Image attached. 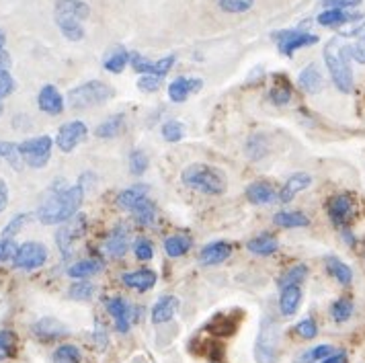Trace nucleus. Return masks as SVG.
<instances>
[{"instance_id":"1","label":"nucleus","mask_w":365,"mask_h":363,"mask_svg":"<svg viewBox=\"0 0 365 363\" xmlns=\"http://www.w3.org/2000/svg\"><path fill=\"white\" fill-rule=\"evenodd\" d=\"M84 191L81 185L74 187H62V185H53L51 195L35 212V218L43 224V226H58V224H66L68 220H72L78 214L81 205H83Z\"/></svg>"},{"instance_id":"2","label":"nucleus","mask_w":365,"mask_h":363,"mask_svg":"<svg viewBox=\"0 0 365 363\" xmlns=\"http://www.w3.org/2000/svg\"><path fill=\"white\" fill-rule=\"evenodd\" d=\"M181 181L189 189L200 191L203 195H222L228 187L226 175L210 165H189L181 173Z\"/></svg>"},{"instance_id":"3","label":"nucleus","mask_w":365,"mask_h":363,"mask_svg":"<svg viewBox=\"0 0 365 363\" xmlns=\"http://www.w3.org/2000/svg\"><path fill=\"white\" fill-rule=\"evenodd\" d=\"M349 58H351L349 46L341 44L339 37H334L327 44L324 62H327V68L331 72L332 83L341 93H351L353 91V70H351V64H349Z\"/></svg>"},{"instance_id":"4","label":"nucleus","mask_w":365,"mask_h":363,"mask_svg":"<svg viewBox=\"0 0 365 363\" xmlns=\"http://www.w3.org/2000/svg\"><path fill=\"white\" fill-rule=\"evenodd\" d=\"M115 91L113 86L103 81H88V83L78 84L76 88L68 91V107L70 109H91V107H97L103 105L107 101L113 99Z\"/></svg>"},{"instance_id":"5","label":"nucleus","mask_w":365,"mask_h":363,"mask_svg":"<svg viewBox=\"0 0 365 363\" xmlns=\"http://www.w3.org/2000/svg\"><path fill=\"white\" fill-rule=\"evenodd\" d=\"M51 148H53V140L50 136H35V138H27L19 144V154L27 166L43 168L50 163Z\"/></svg>"},{"instance_id":"6","label":"nucleus","mask_w":365,"mask_h":363,"mask_svg":"<svg viewBox=\"0 0 365 363\" xmlns=\"http://www.w3.org/2000/svg\"><path fill=\"white\" fill-rule=\"evenodd\" d=\"M277 343H279V330L273 320H265L261 332L255 343V359L259 363L277 362Z\"/></svg>"},{"instance_id":"7","label":"nucleus","mask_w":365,"mask_h":363,"mask_svg":"<svg viewBox=\"0 0 365 363\" xmlns=\"http://www.w3.org/2000/svg\"><path fill=\"white\" fill-rule=\"evenodd\" d=\"M86 230V218L83 214H76L72 220H68L66 224L56 232V245L62 255V259H70L74 252V242L78 238H83Z\"/></svg>"},{"instance_id":"8","label":"nucleus","mask_w":365,"mask_h":363,"mask_svg":"<svg viewBox=\"0 0 365 363\" xmlns=\"http://www.w3.org/2000/svg\"><path fill=\"white\" fill-rule=\"evenodd\" d=\"M46 261H48V248L46 245L35 242V240L19 245L17 252L13 257L15 269H21V271H35V269L43 267Z\"/></svg>"},{"instance_id":"9","label":"nucleus","mask_w":365,"mask_h":363,"mask_svg":"<svg viewBox=\"0 0 365 363\" xmlns=\"http://www.w3.org/2000/svg\"><path fill=\"white\" fill-rule=\"evenodd\" d=\"M86 133H88V128L84 121H68L64 123L60 130H58V136H56V146L62 150V152H72L76 146H81L84 140H86Z\"/></svg>"},{"instance_id":"10","label":"nucleus","mask_w":365,"mask_h":363,"mask_svg":"<svg viewBox=\"0 0 365 363\" xmlns=\"http://www.w3.org/2000/svg\"><path fill=\"white\" fill-rule=\"evenodd\" d=\"M275 41L283 56H294V51L318 44V35L306 31H279L275 34Z\"/></svg>"},{"instance_id":"11","label":"nucleus","mask_w":365,"mask_h":363,"mask_svg":"<svg viewBox=\"0 0 365 363\" xmlns=\"http://www.w3.org/2000/svg\"><path fill=\"white\" fill-rule=\"evenodd\" d=\"M327 210H329V218L332 220V224L336 226V228H347L349 222L355 218V201L351 195H334V198L329 201V205H327Z\"/></svg>"},{"instance_id":"12","label":"nucleus","mask_w":365,"mask_h":363,"mask_svg":"<svg viewBox=\"0 0 365 363\" xmlns=\"http://www.w3.org/2000/svg\"><path fill=\"white\" fill-rule=\"evenodd\" d=\"M105 306H107V312L113 316V320H115V327L119 332H128V330L132 329V322H133V312H135V308L130 306L123 297H109L107 302H105Z\"/></svg>"},{"instance_id":"13","label":"nucleus","mask_w":365,"mask_h":363,"mask_svg":"<svg viewBox=\"0 0 365 363\" xmlns=\"http://www.w3.org/2000/svg\"><path fill=\"white\" fill-rule=\"evenodd\" d=\"M37 107L46 116H60L66 107V101L53 84H43L39 95H37Z\"/></svg>"},{"instance_id":"14","label":"nucleus","mask_w":365,"mask_h":363,"mask_svg":"<svg viewBox=\"0 0 365 363\" xmlns=\"http://www.w3.org/2000/svg\"><path fill=\"white\" fill-rule=\"evenodd\" d=\"M31 330H34V334L39 341H46V343L58 341V339L66 337L68 332H70L64 322H60L58 318H51V316L39 318L34 327H31Z\"/></svg>"},{"instance_id":"15","label":"nucleus","mask_w":365,"mask_h":363,"mask_svg":"<svg viewBox=\"0 0 365 363\" xmlns=\"http://www.w3.org/2000/svg\"><path fill=\"white\" fill-rule=\"evenodd\" d=\"M150 199V187L148 185H144V183H135L132 187H128V189H123L119 195H117V203L123 208V210H128V212H135L140 205H144L146 201Z\"/></svg>"},{"instance_id":"16","label":"nucleus","mask_w":365,"mask_h":363,"mask_svg":"<svg viewBox=\"0 0 365 363\" xmlns=\"http://www.w3.org/2000/svg\"><path fill=\"white\" fill-rule=\"evenodd\" d=\"M53 17H68L76 21H86L91 17V6L84 0H56Z\"/></svg>"},{"instance_id":"17","label":"nucleus","mask_w":365,"mask_h":363,"mask_svg":"<svg viewBox=\"0 0 365 363\" xmlns=\"http://www.w3.org/2000/svg\"><path fill=\"white\" fill-rule=\"evenodd\" d=\"M312 185V177L308 175V173H296V175H292L285 185L282 187V191L277 193V201H282V203H289L292 199L296 198L298 193H302L304 189H308Z\"/></svg>"},{"instance_id":"18","label":"nucleus","mask_w":365,"mask_h":363,"mask_svg":"<svg viewBox=\"0 0 365 363\" xmlns=\"http://www.w3.org/2000/svg\"><path fill=\"white\" fill-rule=\"evenodd\" d=\"M230 255H232V247H230L228 242H224V240H220V242H212V245H207V247L201 248L200 263L205 265V267H214V265H220V263H224V261H228V259H230Z\"/></svg>"},{"instance_id":"19","label":"nucleus","mask_w":365,"mask_h":363,"mask_svg":"<svg viewBox=\"0 0 365 363\" xmlns=\"http://www.w3.org/2000/svg\"><path fill=\"white\" fill-rule=\"evenodd\" d=\"M201 81L200 78H187V76H179V78H175L173 83L168 84V97L173 103H182V101H187L189 95H193V93H197L201 88Z\"/></svg>"},{"instance_id":"20","label":"nucleus","mask_w":365,"mask_h":363,"mask_svg":"<svg viewBox=\"0 0 365 363\" xmlns=\"http://www.w3.org/2000/svg\"><path fill=\"white\" fill-rule=\"evenodd\" d=\"M121 281L135 292H148L156 285V273L152 269H138L121 275Z\"/></svg>"},{"instance_id":"21","label":"nucleus","mask_w":365,"mask_h":363,"mask_svg":"<svg viewBox=\"0 0 365 363\" xmlns=\"http://www.w3.org/2000/svg\"><path fill=\"white\" fill-rule=\"evenodd\" d=\"M247 199L255 205H269L277 201V191L267 181H255L247 187Z\"/></svg>"},{"instance_id":"22","label":"nucleus","mask_w":365,"mask_h":363,"mask_svg":"<svg viewBox=\"0 0 365 363\" xmlns=\"http://www.w3.org/2000/svg\"><path fill=\"white\" fill-rule=\"evenodd\" d=\"M177 308H179V300L175 296L160 297V300L152 306L150 318H152L154 324H165V322H168V320L175 316Z\"/></svg>"},{"instance_id":"23","label":"nucleus","mask_w":365,"mask_h":363,"mask_svg":"<svg viewBox=\"0 0 365 363\" xmlns=\"http://www.w3.org/2000/svg\"><path fill=\"white\" fill-rule=\"evenodd\" d=\"M105 252L111 259H119V257H123L128 252V230H125V226H119L107 236Z\"/></svg>"},{"instance_id":"24","label":"nucleus","mask_w":365,"mask_h":363,"mask_svg":"<svg viewBox=\"0 0 365 363\" xmlns=\"http://www.w3.org/2000/svg\"><path fill=\"white\" fill-rule=\"evenodd\" d=\"M302 306V287L299 285H289L283 287L279 296V312L283 316H294Z\"/></svg>"},{"instance_id":"25","label":"nucleus","mask_w":365,"mask_h":363,"mask_svg":"<svg viewBox=\"0 0 365 363\" xmlns=\"http://www.w3.org/2000/svg\"><path fill=\"white\" fill-rule=\"evenodd\" d=\"M298 83L306 93L318 95V93L322 91V86H324V78H322V74H320V70L316 68V64H310V66H306L299 72Z\"/></svg>"},{"instance_id":"26","label":"nucleus","mask_w":365,"mask_h":363,"mask_svg":"<svg viewBox=\"0 0 365 363\" xmlns=\"http://www.w3.org/2000/svg\"><path fill=\"white\" fill-rule=\"evenodd\" d=\"M99 271H103V263L101 261H97V259H84V261L70 265L66 273L68 277H72V280H88V277L97 275Z\"/></svg>"},{"instance_id":"27","label":"nucleus","mask_w":365,"mask_h":363,"mask_svg":"<svg viewBox=\"0 0 365 363\" xmlns=\"http://www.w3.org/2000/svg\"><path fill=\"white\" fill-rule=\"evenodd\" d=\"M247 248H249L252 255H257V257H269V255L277 252L279 242H277V238L271 236V234H261V236L250 238Z\"/></svg>"},{"instance_id":"28","label":"nucleus","mask_w":365,"mask_h":363,"mask_svg":"<svg viewBox=\"0 0 365 363\" xmlns=\"http://www.w3.org/2000/svg\"><path fill=\"white\" fill-rule=\"evenodd\" d=\"M361 17L351 15L349 11H341V9H327L324 13L318 15V25L322 27H339V25H347L353 21H359Z\"/></svg>"},{"instance_id":"29","label":"nucleus","mask_w":365,"mask_h":363,"mask_svg":"<svg viewBox=\"0 0 365 363\" xmlns=\"http://www.w3.org/2000/svg\"><path fill=\"white\" fill-rule=\"evenodd\" d=\"M130 64V51L125 50L123 46H117L113 50L109 51L103 60V66L107 72H113V74H119L123 72L125 66Z\"/></svg>"},{"instance_id":"30","label":"nucleus","mask_w":365,"mask_h":363,"mask_svg":"<svg viewBox=\"0 0 365 363\" xmlns=\"http://www.w3.org/2000/svg\"><path fill=\"white\" fill-rule=\"evenodd\" d=\"M324 263H327V271L331 273V277H334L341 285H349V283L353 281V271H351V267H349L347 263H343L339 257H327Z\"/></svg>"},{"instance_id":"31","label":"nucleus","mask_w":365,"mask_h":363,"mask_svg":"<svg viewBox=\"0 0 365 363\" xmlns=\"http://www.w3.org/2000/svg\"><path fill=\"white\" fill-rule=\"evenodd\" d=\"M273 222H275V226H279V228H287V230L310 226L308 215L302 214V212H279V214H275Z\"/></svg>"},{"instance_id":"32","label":"nucleus","mask_w":365,"mask_h":363,"mask_svg":"<svg viewBox=\"0 0 365 363\" xmlns=\"http://www.w3.org/2000/svg\"><path fill=\"white\" fill-rule=\"evenodd\" d=\"M56 25L62 31V35L66 37L68 41H81L84 39V27L81 21L68 17H56Z\"/></svg>"},{"instance_id":"33","label":"nucleus","mask_w":365,"mask_h":363,"mask_svg":"<svg viewBox=\"0 0 365 363\" xmlns=\"http://www.w3.org/2000/svg\"><path fill=\"white\" fill-rule=\"evenodd\" d=\"M191 238L189 236H182V234H175V236H168L165 240V252L168 257L177 259V257H182L189 252L191 248Z\"/></svg>"},{"instance_id":"34","label":"nucleus","mask_w":365,"mask_h":363,"mask_svg":"<svg viewBox=\"0 0 365 363\" xmlns=\"http://www.w3.org/2000/svg\"><path fill=\"white\" fill-rule=\"evenodd\" d=\"M123 121H125V116H123V113L111 116L109 119H105V121H103L101 126H97V130H95V136H97V138H103V140L115 138L117 133L121 132V128H123Z\"/></svg>"},{"instance_id":"35","label":"nucleus","mask_w":365,"mask_h":363,"mask_svg":"<svg viewBox=\"0 0 365 363\" xmlns=\"http://www.w3.org/2000/svg\"><path fill=\"white\" fill-rule=\"evenodd\" d=\"M353 312H355V306H353V302L349 297H339V300L332 302L331 316L334 322H339V324L347 322L349 318L353 316Z\"/></svg>"},{"instance_id":"36","label":"nucleus","mask_w":365,"mask_h":363,"mask_svg":"<svg viewBox=\"0 0 365 363\" xmlns=\"http://www.w3.org/2000/svg\"><path fill=\"white\" fill-rule=\"evenodd\" d=\"M51 362L53 363H81L83 362V353L76 345H60L56 347V351L51 353Z\"/></svg>"},{"instance_id":"37","label":"nucleus","mask_w":365,"mask_h":363,"mask_svg":"<svg viewBox=\"0 0 365 363\" xmlns=\"http://www.w3.org/2000/svg\"><path fill=\"white\" fill-rule=\"evenodd\" d=\"M332 353H334V347L322 343V345L310 347L308 351H304L296 359V363H320L322 359H327L329 355H332Z\"/></svg>"},{"instance_id":"38","label":"nucleus","mask_w":365,"mask_h":363,"mask_svg":"<svg viewBox=\"0 0 365 363\" xmlns=\"http://www.w3.org/2000/svg\"><path fill=\"white\" fill-rule=\"evenodd\" d=\"M17 353V337L9 329L0 330V362L11 359Z\"/></svg>"},{"instance_id":"39","label":"nucleus","mask_w":365,"mask_h":363,"mask_svg":"<svg viewBox=\"0 0 365 363\" xmlns=\"http://www.w3.org/2000/svg\"><path fill=\"white\" fill-rule=\"evenodd\" d=\"M93 296H95V285H93L91 281L78 280L68 287V297H70V300L84 302V300H91Z\"/></svg>"},{"instance_id":"40","label":"nucleus","mask_w":365,"mask_h":363,"mask_svg":"<svg viewBox=\"0 0 365 363\" xmlns=\"http://www.w3.org/2000/svg\"><path fill=\"white\" fill-rule=\"evenodd\" d=\"M308 277V267L306 265H294L289 271H285L279 280V287H289V285H299L302 281Z\"/></svg>"},{"instance_id":"41","label":"nucleus","mask_w":365,"mask_h":363,"mask_svg":"<svg viewBox=\"0 0 365 363\" xmlns=\"http://www.w3.org/2000/svg\"><path fill=\"white\" fill-rule=\"evenodd\" d=\"M0 158H4L15 170L23 166V158L19 154V144H15V142H2L0 140Z\"/></svg>"},{"instance_id":"42","label":"nucleus","mask_w":365,"mask_h":363,"mask_svg":"<svg viewBox=\"0 0 365 363\" xmlns=\"http://www.w3.org/2000/svg\"><path fill=\"white\" fill-rule=\"evenodd\" d=\"M31 222V214H17L11 218V222L2 228V236L0 238H15L19 232L25 228V224H29Z\"/></svg>"},{"instance_id":"43","label":"nucleus","mask_w":365,"mask_h":363,"mask_svg":"<svg viewBox=\"0 0 365 363\" xmlns=\"http://www.w3.org/2000/svg\"><path fill=\"white\" fill-rule=\"evenodd\" d=\"M267 152V138L263 133H255L252 138H250L249 142H247V154H249V158L252 160H259V158H263Z\"/></svg>"},{"instance_id":"44","label":"nucleus","mask_w":365,"mask_h":363,"mask_svg":"<svg viewBox=\"0 0 365 363\" xmlns=\"http://www.w3.org/2000/svg\"><path fill=\"white\" fill-rule=\"evenodd\" d=\"M252 4H255V0H217V6H220L224 13H230V15L247 13Z\"/></svg>"},{"instance_id":"45","label":"nucleus","mask_w":365,"mask_h":363,"mask_svg":"<svg viewBox=\"0 0 365 363\" xmlns=\"http://www.w3.org/2000/svg\"><path fill=\"white\" fill-rule=\"evenodd\" d=\"M148 156H146L144 150H133L132 154H130V173L135 175V177L144 175L148 170Z\"/></svg>"},{"instance_id":"46","label":"nucleus","mask_w":365,"mask_h":363,"mask_svg":"<svg viewBox=\"0 0 365 363\" xmlns=\"http://www.w3.org/2000/svg\"><path fill=\"white\" fill-rule=\"evenodd\" d=\"M182 136H185V126L181 121L170 119L163 126V138L166 142H179V140H182Z\"/></svg>"},{"instance_id":"47","label":"nucleus","mask_w":365,"mask_h":363,"mask_svg":"<svg viewBox=\"0 0 365 363\" xmlns=\"http://www.w3.org/2000/svg\"><path fill=\"white\" fill-rule=\"evenodd\" d=\"M135 220L140 222V224H144V226H150V224H154V220H156V205L152 203V199H148L144 205H140L135 212Z\"/></svg>"},{"instance_id":"48","label":"nucleus","mask_w":365,"mask_h":363,"mask_svg":"<svg viewBox=\"0 0 365 363\" xmlns=\"http://www.w3.org/2000/svg\"><path fill=\"white\" fill-rule=\"evenodd\" d=\"M133 255H135L138 261H150L154 257V247H152L148 238H138L133 242Z\"/></svg>"},{"instance_id":"49","label":"nucleus","mask_w":365,"mask_h":363,"mask_svg":"<svg viewBox=\"0 0 365 363\" xmlns=\"http://www.w3.org/2000/svg\"><path fill=\"white\" fill-rule=\"evenodd\" d=\"M296 332H298V337H302V339L312 341V339H316V334H318V324H316L314 318H304V320H299L298 324H296Z\"/></svg>"},{"instance_id":"50","label":"nucleus","mask_w":365,"mask_h":363,"mask_svg":"<svg viewBox=\"0 0 365 363\" xmlns=\"http://www.w3.org/2000/svg\"><path fill=\"white\" fill-rule=\"evenodd\" d=\"M269 99L275 105H287L292 101V88L287 84H275L269 93Z\"/></svg>"},{"instance_id":"51","label":"nucleus","mask_w":365,"mask_h":363,"mask_svg":"<svg viewBox=\"0 0 365 363\" xmlns=\"http://www.w3.org/2000/svg\"><path fill=\"white\" fill-rule=\"evenodd\" d=\"M130 64H132L133 72H140L142 76L152 72V62H150L146 56H142L140 51H132L130 53Z\"/></svg>"},{"instance_id":"52","label":"nucleus","mask_w":365,"mask_h":363,"mask_svg":"<svg viewBox=\"0 0 365 363\" xmlns=\"http://www.w3.org/2000/svg\"><path fill=\"white\" fill-rule=\"evenodd\" d=\"M359 39L353 44V46H349V51H351V58L355 60V62H359V64H365V21H364V27H361V31H359Z\"/></svg>"},{"instance_id":"53","label":"nucleus","mask_w":365,"mask_h":363,"mask_svg":"<svg viewBox=\"0 0 365 363\" xmlns=\"http://www.w3.org/2000/svg\"><path fill=\"white\" fill-rule=\"evenodd\" d=\"M175 56H166V58H160V60H156V62H152V76H160V78H165L166 74L170 72V68L175 66Z\"/></svg>"},{"instance_id":"54","label":"nucleus","mask_w":365,"mask_h":363,"mask_svg":"<svg viewBox=\"0 0 365 363\" xmlns=\"http://www.w3.org/2000/svg\"><path fill=\"white\" fill-rule=\"evenodd\" d=\"M15 88H17V84H15V78L11 76V72L0 70V101L6 99L9 95H13Z\"/></svg>"},{"instance_id":"55","label":"nucleus","mask_w":365,"mask_h":363,"mask_svg":"<svg viewBox=\"0 0 365 363\" xmlns=\"http://www.w3.org/2000/svg\"><path fill=\"white\" fill-rule=\"evenodd\" d=\"M160 86H163V78H160V76L144 74V76L138 81V88H140L142 93H156Z\"/></svg>"},{"instance_id":"56","label":"nucleus","mask_w":365,"mask_h":363,"mask_svg":"<svg viewBox=\"0 0 365 363\" xmlns=\"http://www.w3.org/2000/svg\"><path fill=\"white\" fill-rule=\"evenodd\" d=\"M15 252H17V245H15V240H11V238H0V263H4V261H13Z\"/></svg>"},{"instance_id":"57","label":"nucleus","mask_w":365,"mask_h":363,"mask_svg":"<svg viewBox=\"0 0 365 363\" xmlns=\"http://www.w3.org/2000/svg\"><path fill=\"white\" fill-rule=\"evenodd\" d=\"M214 329H216L214 332H217V334H232L236 324L230 316H217V318H214Z\"/></svg>"},{"instance_id":"58","label":"nucleus","mask_w":365,"mask_h":363,"mask_svg":"<svg viewBox=\"0 0 365 363\" xmlns=\"http://www.w3.org/2000/svg\"><path fill=\"white\" fill-rule=\"evenodd\" d=\"M93 337H95V345H97V349H101V351L107 349V345H109V337H107V330L103 327V322H97V324H95Z\"/></svg>"},{"instance_id":"59","label":"nucleus","mask_w":365,"mask_h":363,"mask_svg":"<svg viewBox=\"0 0 365 363\" xmlns=\"http://www.w3.org/2000/svg\"><path fill=\"white\" fill-rule=\"evenodd\" d=\"M322 4L327 9H341V11H347V9H353V6H359L361 0H322Z\"/></svg>"},{"instance_id":"60","label":"nucleus","mask_w":365,"mask_h":363,"mask_svg":"<svg viewBox=\"0 0 365 363\" xmlns=\"http://www.w3.org/2000/svg\"><path fill=\"white\" fill-rule=\"evenodd\" d=\"M9 198H11V193H9V185L4 179H0V214L9 208Z\"/></svg>"},{"instance_id":"61","label":"nucleus","mask_w":365,"mask_h":363,"mask_svg":"<svg viewBox=\"0 0 365 363\" xmlns=\"http://www.w3.org/2000/svg\"><path fill=\"white\" fill-rule=\"evenodd\" d=\"M320 363H349L347 353L345 351H334L332 355H329L327 359H322Z\"/></svg>"},{"instance_id":"62","label":"nucleus","mask_w":365,"mask_h":363,"mask_svg":"<svg viewBox=\"0 0 365 363\" xmlns=\"http://www.w3.org/2000/svg\"><path fill=\"white\" fill-rule=\"evenodd\" d=\"M13 64V60H11V53L6 50H0V70H9Z\"/></svg>"},{"instance_id":"63","label":"nucleus","mask_w":365,"mask_h":363,"mask_svg":"<svg viewBox=\"0 0 365 363\" xmlns=\"http://www.w3.org/2000/svg\"><path fill=\"white\" fill-rule=\"evenodd\" d=\"M4 46H6V35L4 31H0V50H4Z\"/></svg>"},{"instance_id":"64","label":"nucleus","mask_w":365,"mask_h":363,"mask_svg":"<svg viewBox=\"0 0 365 363\" xmlns=\"http://www.w3.org/2000/svg\"><path fill=\"white\" fill-rule=\"evenodd\" d=\"M2 111H4V105H2V101H0V116H2Z\"/></svg>"}]
</instances>
